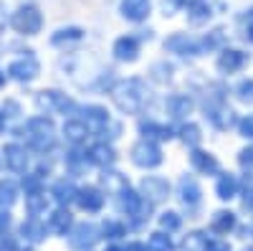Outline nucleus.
<instances>
[{"mask_svg":"<svg viewBox=\"0 0 253 251\" xmlns=\"http://www.w3.org/2000/svg\"><path fill=\"white\" fill-rule=\"evenodd\" d=\"M18 201V188L13 180H0V205L10 208Z\"/></svg>","mask_w":253,"mask_h":251,"instance_id":"33","label":"nucleus"},{"mask_svg":"<svg viewBox=\"0 0 253 251\" xmlns=\"http://www.w3.org/2000/svg\"><path fill=\"white\" fill-rule=\"evenodd\" d=\"M220 44H223V31H220V28L210 31V33L205 36V49H218Z\"/></svg>","mask_w":253,"mask_h":251,"instance_id":"42","label":"nucleus"},{"mask_svg":"<svg viewBox=\"0 0 253 251\" xmlns=\"http://www.w3.org/2000/svg\"><path fill=\"white\" fill-rule=\"evenodd\" d=\"M165 51L177 53V56H200L203 46L198 44L195 38H190L185 33H172L170 38L165 41Z\"/></svg>","mask_w":253,"mask_h":251,"instance_id":"12","label":"nucleus"},{"mask_svg":"<svg viewBox=\"0 0 253 251\" xmlns=\"http://www.w3.org/2000/svg\"><path fill=\"white\" fill-rule=\"evenodd\" d=\"M139 196L147 203H162L170 198V183H167V178H160V175H144L139 183Z\"/></svg>","mask_w":253,"mask_h":251,"instance_id":"8","label":"nucleus"},{"mask_svg":"<svg viewBox=\"0 0 253 251\" xmlns=\"http://www.w3.org/2000/svg\"><path fill=\"white\" fill-rule=\"evenodd\" d=\"M119 196V203H122V211L126 213V216H142V208H144V198L139 196V193H134L129 185L124 188V191H119L117 193Z\"/></svg>","mask_w":253,"mask_h":251,"instance_id":"16","label":"nucleus"},{"mask_svg":"<svg viewBox=\"0 0 253 251\" xmlns=\"http://www.w3.org/2000/svg\"><path fill=\"white\" fill-rule=\"evenodd\" d=\"M36 107L41 112H46V114H53V112L66 114L69 109H74V101L66 94L56 92V89H43V92L36 94Z\"/></svg>","mask_w":253,"mask_h":251,"instance_id":"7","label":"nucleus"},{"mask_svg":"<svg viewBox=\"0 0 253 251\" xmlns=\"http://www.w3.org/2000/svg\"><path fill=\"white\" fill-rule=\"evenodd\" d=\"M167 114H170L172 119H185L190 112H193V99H190L187 94H172L170 99H167Z\"/></svg>","mask_w":253,"mask_h":251,"instance_id":"18","label":"nucleus"},{"mask_svg":"<svg viewBox=\"0 0 253 251\" xmlns=\"http://www.w3.org/2000/svg\"><path fill=\"white\" fill-rule=\"evenodd\" d=\"M10 26L20 36H38L41 28H43V15H41V10L33 3L18 5L10 15Z\"/></svg>","mask_w":253,"mask_h":251,"instance_id":"3","label":"nucleus"},{"mask_svg":"<svg viewBox=\"0 0 253 251\" xmlns=\"http://www.w3.org/2000/svg\"><path fill=\"white\" fill-rule=\"evenodd\" d=\"M101 180H104V185H107V191H112L114 196H117L119 191H124L126 185H129V183H126V178H124V175H119V173L109 170V167H107V173L101 175Z\"/></svg>","mask_w":253,"mask_h":251,"instance_id":"32","label":"nucleus"},{"mask_svg":"<svg viewBox=\"0 0 253 251\" xmlns=\"http://www.w3.org/2000/svg\"><path fill=\"white\" fill-rule=\"evenodd\" d=\"M38 74H41V64L33 58V51H28L26 56H20V58H13L8 64V76L13 81H20V84L36 81Z\"/></svg>","mask_w":253,"mask_h":251,"instance_id":"5","label":"nucleus"},{"mask_svg":"<svg viewBox=\"0 0 253 251\" xmlns=\"http://www.w3.org/2000/svg\"><path fill=\"white\" fill-rule=\"evenodd\" d=\"M26 142L28 148L36 152H48L56 142V127H53V119L46 114H38L31 117L26 122Z\"/></svg>","mask_w":253,"mask_h":251,"instance_id":"2","label":"nucleus"},{"mask_svg":"<svg viewBox=\"0 0 253 251\" xmlns=\"http://www.w3.org/2000/svg\"><path fill=\"white\" fill-rule=\"evenodd\" d=\"M46 234H48L46 223H41L36 216H33V218H28V221H23V226H20V236H23L26 241H33V244L43 241V239H46Z\"/></svg>","mask_w":253,"mask_h":251,"instance_id":"23","label":"nucleus"},{"mask_svg":"<svg viewBox=\"0 0 253 251\" xmlns=\"http://www.w3.org/2000/svg\"><path fill=\"white\" fill-rule=\"evenodd\" d=\"M84 122H86V127H94L96 132H101V130H107L109 124H112V119H109V112L104 109V107H99V104H86L84 107Z\"/></svg>","mask_w":253,"mask_h":251,"instance_id":"15","label":"nucleus"},{"mask_svg":"<svg viewBox=\"0 0 253 251\" xmlns=\"http://www.w3.org/2000/svg\"><path fill=\"white\" fill-rule=\"evenodd\" d=\"M205 246H208V236L203 231L187 234L185 241H182V251H205Z\"/></svg>","mask_w":253,"mask_h":251,"instance_id":"34","label":"nucleus"},{"mask_svg":"<svg viewBox=\"0 0 253 251\" xmlns=\"http://www.w3.org/2000/svg\"><path fill=\"white\" fill-rule=\"evenodd\" d=\"M3 84H5V74H3V71H0V87H3Z\"/></svg>","mask_w":253,"mask_h":251,"instance_id":"52","label":"nucleus"},{"mask_svg":"<svg viewBox=\"0 0 253 251\" xmlns=\"http://www.w3.org/2000/svg\"><path fill=\"white\" fill-rule=\"evenodd\" d=\"M147 249L150 251H175V244H172V239H170L167 231H155V234H150V239H147Z\"/></svg>","mask_w":253,"mask_h":251,"instance_id":"30","label":"nucleus"},{"mask_svg":"<svg viewBox=\"0 0 253 251\" xmlns=\"http://www.w3.org/2000/svg\"><path fill=\"white\" fill-rule=\"evenodd\" d=\"M122 251H150V249H147V244H142V241H129L126 246H122Z\"/></svg>","mask_w":253,"mask_h":251,"instance_id":"46","label":"nucleus"},{"mask_svg":"<svg viewBox=\"0 0 253 251\" xmlns=\"http://www.w3.org/2000/svg\"><path fill=\"white\" fill-rule=\"evenodd\" d=\"M152 13V0H119V15L129 23H142Z\"/></svg>","mask_w":253,"mask_h":251,"instance_id":"9","label":"nucleus"},{"mask_svg":"<svg viewBox=\"0 0 253 251\" xmlns=\"http://www.w3.org/2000/svg\"><path fill=\"white\" fill-rule=\"evenodd\" d=\"M8 226H10V213L8 211H0V234H5Z\"/></svg>","mask_w":253,"mask_h":251,"instance_id":"48","label":"nucleus"},{"mask_svg":"<svg viewBox=\"0 0 253 251\" xmlns=\"http://www.w3.org/2000/svg\"><path fill=\"white\" fill-rule=\"evenodd\" d=\"M63 137H66L71 145L86 142V137H89L86 122H84V119H66V124H63Z\"/></svg>","mask_w":253,"mask_h":251,"instance_id":"22","label":"nucleus"},{"mask_svg":"<svg viewBox=\"0 0 253 251\" xmlns=\"http://www.w3.org/2000/svg\"><path fill=\"white\" fill-rule=\"evenodd\" d=\"M107 251H122V246H109Z\"/></svg>","mask_w":253,"mask_h":251,"instance_id":"53","label":"nucleus"},{"mask_svg":"<svg viewBox=\"0 0 253 251\" xmlns=\"http://www.w3.org/2000/svg\"><path fill=\"white\" fill-rule=\"evenodd\" d=\"M129 157L137 167H142V170H152V167L162 165V150L150 137H142L139 142H134L132 150H129Z\"/></svg>","mask_w":253,"mask_h":251,"instance_id":"4","label":"nucleus"},{"mask_svg":"<svg viewBox=\"0 0 253 251\" xmlns=\"http://www.w3.org/2000/svg\"><path fill=\"white\" fill-rule=\"evenodd\" d=\"M238 130H241L243 137L253 140V114H248V117H243V119L238 122Z\"/></svg>","mask_w":253,"mask_h":251,"instance_id":"43","label":"nucleus"},{"mask_svg":"<svg viewBox=\"0 0 253 251\" xmlns=\"http://www.w3.org/2000/svg\"><path fill=\"white\" fill-rule=\"evenodd\" d=\"M112 56L122 64H134L139 58V41L134 36H119L112 44Z\"/></svg>","mask_w":253,"mask_h":251,"instance_id":"11","label":"nucleus"},{"mask_svg":"<svg viewBox=\"0 0 253 251\" xmlns=\"http://www.w3.org/2000/svg\"><path fill=\"white\" fill-rule=\"evenodd\" d=\"M74 226V216L66 205H58L56 211L48 216V228L56 234H69V228Z\"/></svg>","mask_w":253,"mask_h":251,"instance_id":"21","label":"nucleus"},{"mask_svg":"<svg viewBox=\"0 0 253 251\" xmlns=\"http://www.w3.org/2000/svg\"><path fill=\"white\" fill-rule=\"evenodd\" d=\"M66 236H69V246H71V249H76V251H89V249L101 239V231H99L94 223L84 221V223L71 226Z\"/></svg>","mask_w":253,"mask_h":251,"instance_id":"6","label":"nucleus"},{"mask_svg":"<svg viewBox=\"0 0 253 251\" xmlns=\"http://www.w3.org/2000/svg\"><path fill=\"white\" fill-rule=\"evenodd\" d=\"M84 38V28L79 26H66V28H58L51 36V46H69V44H79Z\"/></svg>","mask_w":253,"mask_h":251,"instance_id":"24","label":"nucleus"},{"mask_svg":"<svg viewBox=\"0 0 253 251\" xmlns=\"http://www.w3.org/2000/svg\"><path fill=\"white\" fill-rule=\"evenodd\" d=\"M86 160L91 165H99V167H112L117 162V150L112 148L109 142H96V145H91V148H89Z\"/></svg>","mask_w":253,"mask_h":251,"instance_id":"14","label":"nucleus"},{"mask_svg":"<svg viewBox=\"0 0 253 251\" xmlns=\"http://www.w3.org/2000/svg\"><path fill=\"white\" fill-rule=\"evenodd\" d=\"M236 94H238V99L241 101H246V104H253V79H243L238 87H236Z\"/></svg>","mask_w":253,"mask_h":251,"instance_id":"41","label":"nucleus"},{"mask_svg":"<svg viewBox=\"0 0 253 251\" xmlns=\"http://www.w3.org/2000/svg\"><path fill=\"white\" fill-rule=\"evenodd\" d=\"M246 36H248V41H253V10H251V20H248V28H246Z\"/></svg>","mask_w":253,"mask_h":251,"instance_id":"50","label":"nucleus"},{"mask_svg":"<svg viewBox=\"0 0 253 251\" xmlns=\"http://www.w3.org/2000/svg\"><path fill=\"white\" fill-rule=\"evenodd\" d=\"M238 162H241L243 167H248V170H253V145H248L246 150H241V155H238Z\"/></svg>","mask_w":253,"mask_h":251,"instance_id":"44","label":"nucleus"},{"mask_svg":"<svg viewBox=\"0 0 253 251\" xmlns=\"http://www.w3.org/2000/svg\"><path fill=\"white\" fill-rule=\"evenodd\" d=\"M246 205H253V178L246 183V198H243Z\"/></svg>","mask_w":253,"mask_h":251,"instance_id":"47","label":"nucleus"},{"mask_svg":"<svg viewBox=\"0 0 253 251\" xmlns=\"http://www.w3.org/2000/svg\"><path fill=\"white\" fill-rule=\"evenodd\" d=\"M200 185H198V180L195 178H182L180 180V201H182V205H187V208H195L198 203H200Z\"/></svg>","mask_w":253,"mask_h":251,"instance_id":"20","label":"nucleus"},{"mask_svg":"<svg viewBox=\"0 0 253 251\" xmlns=\"http://www.w3.org/2000/svg\"><path fill=\"white\" fill-rule=\"evenodd\" d=\"M23 191L26 196H36V193H43V180H41V173L38 175H28L23 178Z\"/></svg>","mask_w":253,"mask_h":251,"instance_id":"40","label":"nucleus"},{"mask_svg":"<svg viewBox=\"0 0 253 251\" xmlns=\"http://www.w3.org/2000/svg\"><path fill=\"white\" fill-rule=\"evenodd\" d=\"M208 114H210V122H213L218 130H228L230 124H236V117H233V112H230V109H225V107L210 109Z\"/></svg>","mask_w":253,"mask_h":251,"instance_id":"31","label":"nucleus"},{"mask_svg":"<svg viewBox=\"0 0 253 251\" xmlns=\"http://www.w3.org/2000/svg\"><path fill=\"white\" fill-rule=\"evenodd\" d=\"M190 0H170V8H187Z\"/></svg>","mask_w":253,"mask_h":251,"instance_id":"49","label":"nucleus"},{"mask_svg":"<svg viewBox=\"0 0 253 251\" xmlns=\"http://www.w3.org/2000/svg\"><path fill=\"white\" fill-rule=\"evenodd\" d=\"M210 228H213L215 234H228V231H233L236 228V213H230V211H218L213 216V223H210Z\"/></svg>","mask_w":253,"mask_h":251,"instance_id":"28","label":"nucleus"},{"mask_svg":"<svg viewBox=\"0 0 253 251\" xmlns=\"http://www.w3.org/2000/svg\"><path fill=\"white\" fill-rule=\"evenodd\" d=\"M101 234H104V239H109V241H119L126 234V228H124L122 221H104Z\"/></svg>","mask_w":253,"mask_h":251,"instance_id":"36","label":"nucleus"},{"mask_svg":"<svg viewBox=\"0 0 253 251\" xmlns=\"http://www.w3.org/2000/svg\"><path fill=\"white\" fill-rule=\"evenodd\" d=\"M150 76L157 81V84H167L172 79V66L167 64V61H157V64L150 66Z\"/></svg>","mask_w":253,"mask_h":251,"instance_id":"35","label":"nucleus"},{"mask_svg":"<svg viewBox=\"0 0 253 251\" xmlns=\"http://www.w3.org/2000/svg\"><path fill=\"white\" fill-rule=\"evenodd\" d=\"M210 15H213V10H210L208 0H190L187 3V18L193 20V23H205Z\"/></svg>","mask_w":253,"mask_h":251,"instance_id":"27","label":"nucleus"},{"mask_svg":"<svg viewBox=\"0 0 253 251\" xmlns=\"http://www.w3.org/2000/svg\"><path fill=\"white\" fill-rule=\"evenodd\" d=\"M190 162H193V167L198 173H205V175H213V173H218V160H215V155L213 152H205V150H193L190 152Z\"/></svg>","mask_w":253,"mask_h":251,"instance_id":"19","label":"nucleus"},{"mask_svg":"<svg viewBox=\"0 0 253 251\" xmlns=\"http://www.w3.org/2000/svg\"><path fill=\"white\" fill-rule=\"evenodd\" d=\"M26 205H28V213L38 216L46 211V196L43 193H36V196H26Z\"/></svg>","mask_w":253,"mask_h":251,"instance_id":"39","label":"nucleus"},{"mask_svg":"<svg viewBox=\"0 0 253 251\" xmlns=\"http://www.w3.org/2000/svg\"><path fill=\"white\" fill-rule=\"evenodd\" d=\"M147 87L144 81L137 79V76H129V79H119L112 84L109 89V97L114 101V107L122 112V114H139L147 104Z\"/></svg>","mask_w":253,"mask_h":251,"instance_id":"1","label":"nucleus"},{"mask_svg":"<svg viewBox=\"0 0 253 251\" xmlns=\"http://www.w3.org/2000/svg\"><path fill=\"white\" fill-rule=\"evenodd\" d=\"M139 132L144 135V137H160V140H170L172 137V130L170 127H165V124H157V122H152V119H147V122H142L139 124Z\"/></svg>","mask_w":253,"mask_h":251,"instance_id":"29","label":"nucleus"},{"mask_svg":"<svg viewBox=\"0 0 253 251\" xmlns=\"http://www.w3.org/2000/svg\"><path fill=\"white\" fill-rule=\"evenodd\" d=\"M3 160H5V167L10 173H26L28 170V152L23 145L18 142H8L3 148Z\"/></svg>","mask_w":253,"mask_h":251,"instance_id":"13","label":"nucleus"},{"mask_svg":"<svg viewBox=\"0 0 253 251\" xmlns=\"http://www.w3.org/2000/svg\"><path fill=\"white\" fill-rule=\"evenodd\" d=\"M51 198L58 203V205H69L74 198H76V188L71 180H58L53 188H51Z\"/></svg>","mask_w":253,"mask_h":251,"instance_id":"25","label":"nucleus"},{"mask_svg":"<svg viewBox=\"0 0 253 251\" xmlns=\"http://www.w3.org/2000/svg\"><path fill=\"white\" fill-rule=\"evenodd\" d=\"M243 64H246V53L236 51V49H225L218 56V69L223 74H236L238 69H243Z\"/></svg>","mask_w":253,"mask_h":251,"instance_id":"17","label":"nucleus"},{"mask_svg":"<svg viewBox=\"0 0 253 251\" xmlns=\"http://www.w3.org/2000/svg\"><path fill=\"white\" fill-rule=\"evenodd\" d=\"M81 211L86 213H99L104 208V191H99L96 185H84V188H76V198Z\"/></svg>","mask_w":253,"mask_h":251,"instance_id":"10","label":"nucleus"},{"mask_svg":"<svg viewBox=\"0 0 253 251\" xmlns=\"http://www.w3.org/2000/svg\"><path fill=\"white\" fill-rule=\"evenodd\" d=\"M215 193H218V198L220 201H230V198H236L238 196V180H236V175H220L218 178V185H215Z\"/></svg>","mask_w":253,"mask_h":251,"instance_id":"26","label":"nucleus"},{"mask_svg":"<svg viewBox=\"0 0 253 251\" xmlns=\"http://www.w3.org/2000/svg\"><path fill=\"white\" fill-rule=\"evenodd\" d=\"M5 124H8V117H5V112H0V132L5 130Z\"/></svg>","mask_w":253,"mask_h":251,"instance_id":"51","label":"nucleus"},{"mask_svg":"<svg viewBox=\"0 0 253 251\" xmlns=\"http://www.w3.org/2000/svg\"><path fill=\"white\" fill-rule=\"evenodd\" d=\"M180 216L175 213V211H165L162 216H160V228L162 231H167V234H172V231H177L180 228Z\"/></svg>","mask_w":253,"mask_h":251,"instance_id":"37","label":"nucleus"},{"mask_svg":"<svg viewBox=\"0 0 253 251\" xmlns=\"http://www.w3.org/2000/svg\"><path fill=\"white\" fill-rule=\"evenodd\" d=\"M205 251H230V246H228V244H223V241H208Z\"/></svg>","mask_w":253,"mask_h":251,"instance_id":"45","label":"nucleus"},{"mask_svg":"<svg viewBox=\"0 0 253 251\" xmlns=\"http://www.w3.org/2000/svg\"><path fill=\"white\" fill-rule=\"evenodd\" d=\"M180 137H182V142L185 145H190V148H195V145L200 142V127H198V124H185V127L180 130Z\"/></svg>","mask_w":253,"mask_h":251,"instance_id":"38","label":"nucleus"}]
</instances>
